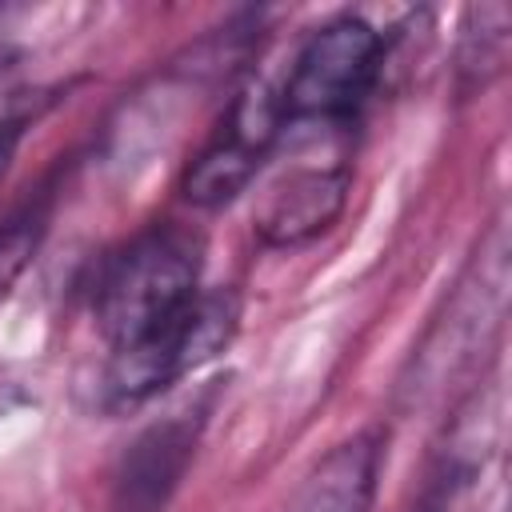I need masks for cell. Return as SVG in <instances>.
Masks as SVG:
<instances>
[{
    "label": "cell",
    "mask_w": 512,
    "mask_h": 512,
    "mask_svg": "<svg viewBox=\"0 0 512 512\" xmlns=\"http://www.w3.org/2000/svg\"><path fill=\"white\" fill-rule=\"evenodd\" d=\"M188 448H192V432L184 424H164V428L148 432L128 460V476L120 484V492H124L120 512H156L164 504L168 488L176 484V476L184 472Z\"/></svg>",
    "instance_id": "7"
},
{
    "label": "cell",
    "mask_w": 512,
    "mask_h": 512,
    "mask_svg": "<svg viewBox=\"0 0 512 512\" xmlns=\"http://www.w3.org/2000/svg\"><path fill=\"white\" fill-rule=\"evenodd\" d=\"M200 240L176 224H156L120 248L96 284V328L124 348L180 316L200 288Z\"/></svg>",
    "instance_id": "1"
},
{
    "label": "cell",
    "mask_w": 512,
    "mask_h": 512,
    "mask_svg": "<svg viewBox=\"0 0 512 512\" xmlns=\"http://www.w3.org/2000/svg\"><path fill=\"white\" fill-rule=\"evenodd\" d=\"M284 132L276 88L268 84H248L232 96L220 128L208 136V144L192 156L180 188L184 200L196 208H220L232 196L248 188L264 156L272 152L276 136Z\"/></svg>",
    "instance_id": "4"
},
{
    "label": "cell",
    "mask_w": 512,
    "mask_h": 512,
    "mask_svg": "<svg viewBox=\"0 0 512 512\" xmlns=\"http://www.w3.org/2000/svg\"><path fill=\"white\" fill-rule=\"evenodd\" d=\"M508 24H512V16H508L504 4L468 8L464 48H460V68L472 72L480 84L504 68V56H508Z\"/></svg>",
    "instance_id": "8"
},
{
    "label": "cell",
    "mask_w": 512,
    "mask_h": 512,
    "mask_svg": "<svg viewBox=\"0 0 512 512\" xmlns=\"http://www.w3.org/2000/svg\"><path fill=\"white\" fill-rule=\"evenodd\" d=\"M20 132H24V120H0V176L8 172V164H12V156H16Z\"/></svg>",
    "instance_id": "10"
},
{
    "label": "cell",
    "mask_w": 512,
    "mask_h": 512,
    "mask_svg": "<svg viewBox=\"0 0 512 512\" xmlns=\"http://www.w3.org/2000/svg\"><path fill=\"white\" fill-rule=\"evenodd\" d=\"M384 436L376 428L336 444L296 488L284 512H368L376 496Z\"/></svg>",
    "instance_id": "6"
},
{
    "label": "cell",
    "mask_w": 512,
    "mask_h": 512,
    "mask_svg": "<svg viewBox=\"0 0 512 512\" xmlns=\"http://www.w3.org/2000/svg\"><path fill=\"white\" fill-rule=\"evenodd\" d=\"M44 220H48L44 208L28 204V208H20L16 216H8L0 224V292L28 268V260H32V252L44 236Z\"/></svg>",
    "instance_id": "9"
},
{
    "label": "cell",
    "mask_w": 512,
    "mask_h": 512,
    "mask_svg": "<svg viewBox=\"0 0 512 512\" xmlns=\"http://www.w3.org/2000/svg\"><path fill=\"white\" fill-rule=\"evenodd\" d=\"M240 324V304L228 288H204L180 316L148 336L112 348L100 376V400L112 412L140 408L156 392L172 388L188 372L216 360Z\"/></svg>",
    "instance_id": "2"
},
{
    "label": "cell",
    "mask_w": 512,
    "mask_h": 512,
    "mask_svg": "<svg viewBox=\"0 0 512 512\" xmlns=\"http://www.w3.org/2000/svg\"><path fill=\"white\" fill-rule=\"evenodd\" d=\"M384 68V36L360 16H336L320 24L300 52L284 84L276 88L280 120L288 124H320L340 128L348 124L360 104L368 100L376 76Z\"/></svg>",
    "instance_id": "3"
},
{
    "label": "cell",
    "mask_w": 512,
    "mask_h": 512,
    "mask_svg": "<svg viewBox=\"0 0 512 512\" xmlns=\"http://www.w3.org/2000/svg\"><path fill=\"white\" fill-rule=\"evenodd\" d=\"M348 200V168L344 164H308L292 168L284 180H276L260 208H256V232L272 248H296L316 240L336 224Z\"/></svg>",
    "instance_id": "5"
}]
</instances>
